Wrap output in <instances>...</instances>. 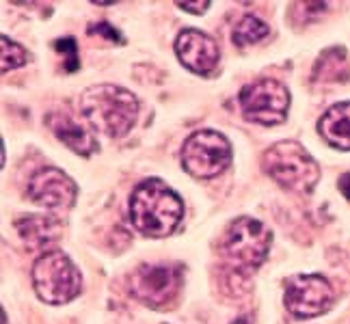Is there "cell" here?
<instances>
[{
	"instance_id": "6da1fadb",
	"label": "cell",
	"mask_w": 350,
	"mask_h": 324,
	"mask_svg": "<svg viewBox=\"0 0 350 324\" xmlns=\"http://www.w3.org/2000/svg\"><path fill=\"white\" fill-rule=\"evenodd\" d=\"M182 216V199L163 180L150 178L134 188L130 197V221L139 234L150 238L171 236Z\"/></svg>"
},
{
	"instance_id": "52a82bcc",
	"label": "cell",
	"mask_w": 350,
	"mask_h": 324,
	"mask_svg": "<svg viewBox=\"0 0 350 324\" xmlns=\"http://www.w3.org/2000/svg\"><path fill=\"white\" fill-rule=\"evenodd\" d=\"M238 102L245 119L260 126H279L290 111V91L273 78H262L242 89Z\"/></svg>"
},
{
	"instance_id": "7c38bea8",
	"label": "cell",
	"mask_w": 350,
	"mask_h": 324,
	"mask_svg": "<svg viewBox=\"0 0 350 324\" xmlns=\"http://www.w3.org/2000/svg\"><path fill=\"white\" fill-rule=\"evenodd\" d=\"M50 128L57 134V139L63 141L72 152L78 156H91L98 152V141L93 139V134L83 128L72 117L67 115H52L50 117Z\"/></svg>"
},
{
	"instance_id": "30bf717a",
	"label": "cell",
	"mask_w": 350,
	"mask_h": 324,
	"mask_svg": "<svg viewBox=\"0 0 350 324\" xmlns=\"http://www.w3.org/2000/svg\"><path fill=\"white\" fill-rule=\"evenodd\" d=\"M29 197L48 210H70L76 204L78 188L61 169L48 167L37 171L29 182Z\"/></svg>"
},
{
	"instance_id": "44dd1931",
	"label": "cell",
	"mask_w": 350,
	"mask_h": 324,
	"mask_svg": "<svg viewBox=\"0 0 350 324\" xmlns=\"http://www.w3.org/2000/svg\"><path fill=\"white\" fill-rule=\"evenodd\" d=\"M338 186H340L342 195L350 201V173H344V175H342L340 182H338Z\"/></svg>"
},
{
	"instance_id": "9c48e42d",
	"label": "cell",
	"mask_w": 350,
	"mask_h": 324,
	"mask_svg": "<svg viewBox=\"0 0 350 324\" xmlns=\"http://www.w3.org/2000/svg\"><path fill=\"white\" fill-rule=\"evenodd\" d=\"M333 301V288L322 275H296L286 281L284 303L288 312L299 320H309L327 314Z\"/></svg>"
},
{
	"instance_id": "5bb4252c",
	"label": "cell",
	"mask_w": 350,
	"mask_h": 324,
	"mask_svg": "<svg viewBox=\"0 0 350 324\" xmlns=\"http://www.w3.org/2000/svg\"><path fill=\"white\" fill-rule=\"evenodd\" d=\"M16 229L22 238V242L31 251L44 249L50 242H55L59 236V221H55L52 216L44 214H29L22 216L16 223Z\"/></svg>"
},
{
	"instance_id": "9a60e30c",
	"label": "cell",
	"mask_w": 350,
	"mask_h": 324,
	"mask_svg": "<svg viewBox=\"0 0 350 324\" xmlns=\"http://www.w3.org/2000/svg\"><path fill=\"white\" fill-rule=\"evenodd\" d=\"M346 76H348V61L342 48H331L318 59L314 70L316 80H344Z\"/></svg>"
},
{
	"instance_id": "3957f363",
	"label": "cell",
	"mask_w": 350,
	"mask_h": 324,
	"mask_svg": "<svg viewBox=\"0 0 350 324\" xmlns=\"http://www.w3.org/2000/svg\"><path fill=\"white\" fill-rule=\"evenodd\" d=\"M262 167L286 191L312 193L320 178L318 162L296 141H279L262 156Z\"/></svg>"
},
{
	"instance_id": "277c9868",
	"label": "cell",
	"mask_w": 350,
	"mask_h": 324,
	"mask_svg": "<svg viewBox=\"0 0 350 324\" xmlns=\"http://www.w3.org/2000/svg\"><path fill=\"white\" fill-rule=\"evenodd\" d=\"M33 288L44 303L65 305L83 290V277L63 251H48L33 266Z\"/></svg>"
},
{
	"instance_id": "8fae6325",
	"label": "cell",
	"mask_w": 350,
	"mask_h": 324,
	"mask_svg": "<svg viewBox=\"0 0 350 324\" xmlns=\"http://www.w3.org/2000/svg\"><path fill=\"white\" fill-rule=\"evenodd\" d=\"M175 54H178L180 63L195 74L208 76L217 70L221 52L219 44L206 33L197 29H186L175 39Z\"/></svg>"
},
{
	"instance_id": "7a4b0ae2",
	"label": "cell",
	"mask_w": 350,
	"mask_h": 324,
	"mask_svg": "<svg viewBox=\"0 0 350 324\" xmlns=\"http://www.w3.org/2000/svg\"><path fill=\"white\" fill-rule=\"evenodd\" d=\"M80 113L98 132L111 139H121L132 130L139 117V100L124 87L98 85L89 87L80 96Z\"/></svg>"
},
{
	"instance_id": "ba28073f",
	"label": "cell",
	"mask_w": 350,
	"mask_h": 324,
	"mask_svg": "<svg viewBox=\"0 0 350 324\" xmlns=\"http://www.w3.org/2000/svg\"><path fill=\"white\" fill-rule=\"evenodd\" d=\"M182 288V268L175 264H143L132 275L130 290L134 299L147 307L169 305Z\"/></svg>"
},
{
	"instance_id": "ac0fdd59",
	"label": "cell",
	"mask_w": 350,
	"mask_h": 324,
	"mask_svg": "<svg viewBox=\"0 0 350 324\" xmlns=\"http://www.w3.org/2000/svg\"><path fill=\"white\" fill-rule=\"evenodd\" d=\"M55 50L61 52V57L65 59V72H76L80 67V57H78V44L74 37H63L55 42Z\"/></svg>"
},
{
	"instance_id": "5b68a950",
	"label": "cell",
	"mask_w": 350,
	"mask_h": 324,
	"mask_svg": "<svg viewBox=\"0 0 350 324\" xmlns=\"http://www.w3.org/2000/svg\"><path fill=\"white\" fill-rule=\"evenodd\" d=\"M273 232L264 223L242 216L236 219L227 229L223 240V253L236 270L249 273V270L260 268L271 251Z\"/></svg>"
},
{
	"instance_id": "2e32d148",
	"label": "cell",
	"mask_w": 350,
	"mask_h": 324,
	"mask_svg": "<svg viewBox=\"0 0 350 324\" xmlns=\"http://www.w3.org/2000/svg\"><path fill=\"white\" fill-rule=\"evenodd\" d=\"M268 35V24L260 20L258 16H245L234 26V44L238 48H245L249 44L260 42L262 37Z\"/></svg>"
},
{
	"instance_id": "ffe728a7",
	"label": "cell",
	"mask_w": 350,
	"mask_h": 324,
	"mask_svg": "<svg viewBox=\"0 0 350 324\" xmlns=\"http://www.w3.org/2000/svg\"><path fill=\"white\" fill-rule=\"evenodd\" d=\"M178 7L188 13H195V16H201V13H206L210 9V3L208 0H193V3H178Z\"/></svg>"
},
{
	"instance_id": "8992f818",
	"label": "cell",
	"mask_w": 350,
	"mask_h": 324,
	"mask_svg": "<svg viewBox=\"0 0 350 324\" xmlns=\"http://www.w3.org/2000/svg\"><path fill=\"white\" fill-rule=\"evenodd\" d=\"M232 162V145L214 130L191 134L182 147V167L197 180H212Z\"/></svg>"
},
{
	"instance_id": "4fadbf2b",
	"label": "cell",
	"mask_w": 350,
	"mask_h": 324,
	"mask_svg": "<svg viewBox=\"0 0 350 324\" xmlns=\"http://www.w3.org/2000/svg\"><path fill=\"white\" fill-rule=\"evenodd\" d=\"M318 132L329 145L348 152L350 150V102L331 106L329 111L320 117Z\"/></svg>"
},
{
	"instance_id": "d6986e66",
	"label": "cell",
	"mask_w": 350,
	"mask_h": 324,
	"mask_svg": "<svg viewBox=\"0 0 350 324\" xmlns=\"http://www.w3.org/2000/svg\"><path fill=\"white\" fill-rule=\"evenodd\" d=\"M89 33L91 35H98V37H104V39H109V42L113 44H124V35H121L115 26H111L106 20L98 22V24H91L89 26Z\"/></svg>"
},
{
	"instance_id": "e0dca14e",
	"label": "cell",
	"mask_w": 350,
	"mask_h": 324,
	"mask_svg": "<svg viewBox=\"0 0 350 324\" xmlns=\"http://www.w3.org/2000/svg\"><path fill=\"white\" fill-rule=\"evenodd\" d=\"M0 48H3V54H0V59H3L0 70H3V74L16 70V67H22L26 61H29V52H26L20 44L13 42V39H9L7 35H0Z\"/></svg>"
},
{
	"instance_id": "7402d4cb",
	"label": "cell",
	"mask_w": 350,
	"mask_h": 324,
	"mask_svg": "<svg viewBox=\"0 0 350 324\" xmlns=\"http://www.w3.org/2000/svg\"><path fill=\"white\" fill-rule=\"evenodd\" d=\"M232 324H251V320L242 316V318H238V320H236V322H232Z\"/></svg>"
}]
</instances>
